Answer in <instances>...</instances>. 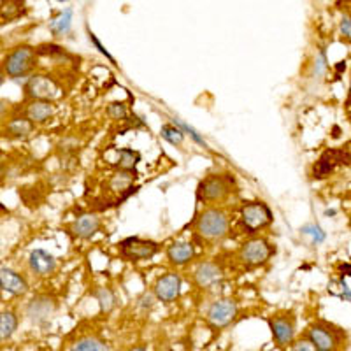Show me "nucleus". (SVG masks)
I'll use <instances>...</instances> for the list:
<instances>
[{
  "mask_svg": "<svg viewBox=\"0 0 351 351\" xmlns=\"http://www.w3.org/2000/svg\"><path fill=\"white\" fill-rule=\"evenodd\" d=\"M36 48L27 46V44H21V46H18V48H14L12 51L8 53V56L4 58V64H2V71H4L5 76H9L11 80H18V77L28 76V74L36 69Z\"/></svg>",
  "mask_w": 351,
  "mask_h": 351,
  "instance_id": "nucleus-1",
  "label": "nucleus"
},
{
  "mask_svg": "<svg viewBox=\"0 0 351 351\" xmlns=\"http://www.w3.org/2000/svg\"><path fill=\"white\" fill-rule=\"evenodd\" d=\"M195 230L199 236L208 241L223 239L228 234V216L223 209L208 208L200 213L195 221Z\"/></svg>",
  "mask_w": 351,
  "mask_h": 351,
  "instance_id": "nucleus-2",
  "label": "nucleus"
},
{
  "mask_svg": "<svg viewBox=\"0 0 351 351\" xmlns=\"http://www.w3.org/2000/svg\"><path fill=\"white\" fill-rule=\"evenodd\" d=\"M241 223L247 234H255L260 228L272 223V213L267 204L247 202L241 208Z\"/></svg>",
  "mask_w": 351,
  "mask_h": 351,
  "instance_id": "nucleus-3",
  "label": "nucleus"
},
{
  "mask_svg": "<svg viewBox=\"0 0 351 351\" xmlns=\"http://www.w3.org/2000/svg\"><path fill=\"white\" fill-rule=\"evenodd\" d=\"M232 192V178L223 174H211L202 180L197 188V199L202 202H216Z\"/></svg>",
  "mask_w": 351,
  "mask_h": 351,
  "instance_id": "nucleus-4",
  "label": "nucleus"
},
{
  "mask_svg": "<svg viewBox=\"0 0 351 351\" xmlns=\"http://www.w3.org/2000/svg\"><path fill=\"white\" fill-rule=\"evenodd\" d=\"M120 255L128 262H141V260H149L158 253L160 246L155 241L141 239V237H127L120 244Z\"/></svg>",
  "mask_w": 351,
  "mask_h": 351,
  "instance_id": "nucleus-5",
  "label": "nucleus"
},
{
  "mask_svg": "<svg viewBox=\"0 0 351 351\" xmlns=\"http://www.w3.org/2000/svg\"><path fill=\"white\" fill-rule=\"evenodd\" d=\"M272 255L271 244L265 239H260V237H253V239L246 241V243L241 246L239 256L243 260V263L246 267H260L263 263L267 262Z\"/></svg>",
  "mask_w": 351,
  "mask_h": 351,
  "instance_id": "nucleus-6",
  "label": "nucleus"
},
{
  "mask_svg": "<svg viewBox=\"0 0 351 351\" xmlns=\"http://www.w3.org/2000/svg\"><path fill=\"white\" fill-rule=\"evenodd\" d=\"M237 316V304L230 299H219L213 302L208 307L206 313V319H208L209 327L213 328H227L228 325L236 319Z\"/></svg>",
  "mask_w": 351,
  "mask_h": 351,
  "instance_id": "nucleus-7",
  "label": "nucleus"
},
{
  "mask_svg": "<svg viewBox=\"0 0 351 351\" xmlns=\"http://www.w3.org/2000/svg\"><path fill=\"white\" fill-rule=\"evenodd\" d=\"M269 328H271L272 339L278 346L285 348L293 344L295 339V316L291 313H285V315H278L269 318Z\"/></svg>",
  "mask_w": 351,
  "mask_h": 351,
  "instance_id": "nucleus-8",
  "label": "nucleus"
},
{
  "mask_svg": "<svg viewBox=\"0 0 351 351\" xmlns=\"http://www.w3.org/2000/svg\"><path fill=\"white\" fill-rule=\"evenodd\" d=\"M25 95L32 100H49V102H53V99L58 97V84L49 76L34 74L25 83Z\"/></svg>",
  "mask_w": 351,
  "mask_h": 351,
  "instance_id": "nucleus-9",
  "label": "nucleus"
},
{
  "mask_svg": "<svg viewBox=\"0 0 351 351\" xmlns=\"http://www.w3.org/2000/svg\"><path fill=\"white\" fill-rule=\"evenodd\" d=\"M155 297L162 302H174L181 293V278L176 272H167V274L160 276L156 280L155 287Z\"/></svg>",
  "mask_w": 351,
  "mask_h": 351,
  "instance_id": "nucleus-10",
  "label": "nucleus"
},
{
  "mask_svg": "<svg viewBox=\"0 0 351 351\" xmlns=\"http://www.w3.org/2000/svg\"><path fill=\"white\" fill-rule=\"evenodd\" d=\"M0 290L8 291L14 297L25 295L28 291V283L23 276L8 267H0Z\"/></svg>",
  "mask_w": 351,
  "mask_h": 351,
  "instance_id": "nucleus-11",
  "label": "nucleus"
},
{
  "mask_svg": "<svg viewBox=\"0 0 351 351\" xmlns=\"http://www.w3.org/2000/svg\"><path fill=\"white\" fill-rule=\"evenodd\" d=\"M197 287L200 288H213L223 280V271L213 262H202L197 265L195 272H193Z\"/></svg>",
  "mask_w": 351,
  "mask_h": 351,
  "instance_id": "nucleus-12",
  "label": "nucleus"
},
{
  "mask_svg": "<svg viewBox=\"0 0 351 351\" xmlns=\"http://www.w3.org/2000/svg\"><path fill=\"white\" fill-rule=\"evenodd\" d=\"M307 341L315 346L316 351H335L337 348V339L335 335L322 325H313L307 330Z\"/></svg>",
  "mask_w": 351,
  "mask_h": 351,
  "instance_id": "nucleus-13",
  "label": "nucleus"
},
{
  "mask_svg": "<svg viewBox=\"0 0 351 351\" xmlns=\"http://www.w3.org/2000/svg\"><path fill=\"white\" fill-rule=\"evenodd\" d=\"M28 265L37 276H51L56 269V258L46 250H34L28 256Z\"/></svg>",
  "mask_w": 351,
  "mask_h": 351,
  "instance_id": "nucleus-14",
  "label": "nucleus"
},
{
  "mask_svg": "<svg viewBox=\"0 0 351 351\" xmlns=\"http://www.w3.org/2000/svg\"><path fill=\"white\" fill-rule=\"evenodd\" d=\"M25 114L30 123H44L55 114V106L49 100H30L25 109Z\"/></svg>",
  "mask_w": 351,
  "mask_h": 351,
  "instance_id": "nucleus-15",
  "label": "nucleus"
},
{
  "mask_svg": "<svg viewBox=\"0 0 351 351\" xmlns=\"http://www.w3.org/2000/svg\"><path fill=\"white\" fill-rule=\"evenodd\" d=\"M351 160V156L344 152H337V149H330V152L324 153L322 158L318 160V164L315 165V178H325L328 172L334 171L337 164H344V160Z\"/></svg>",
  "mask_w": 351,
  "mask_h": 351,
  "instance_id": "nucleus-16",
  "label": "nucleus"
},
{
  "mask_svg": "<svg viewBox=\"0 0 351 351\" xmlns=\"http://www.w3.org/2000/svg\"><path fill=\"white\" fill-rule=\"evenodd\" d=\"M100 230V218L95 215H83L72 223V232L80 239H92Z\"/></svg>",
  "mask_w": 351,
  "mask_h": 351,
  "instance_id": "nucleus-17",
  "label": "nucleus"
},
{
  "mask_svg": "<svg viewBox=\"0 0 351 351\" xmlns=\"http://www.w3.org/2000/svg\"><path fill=\"white\" fill-rule=\"evenodd\" d=\"M195 256V250L190 243L184 241H176L167 247V258L176 265H184V263L192 262Z\"/></svg>",
  "mask_w": 351,
  "mask_h": 351,
  "instance_id": "nucleus-18",
  "label": "nucleus"
},
{
  "mask_svg": "<svg viewBox=\"0 0 351 351\" xmlns=\"http://www.w3.org/2000/svg\"><path fill=\"white\" fill-rule=\"evenodd\" d=\"M72 14H74L72 8H67L65 11L58 12V14L49 21V32L55 37L65 36L72 27Z\"/></svg>",
  "mask_w": 351,
  "mask_h": 351,
  "instance_id": "nucleus-19",
  "label": "nucleus"
},
{
  "mask_svg": "<svg viewBox=\"0 0 351 351\" xmlns=\"http://www.w3.org/2000/svg\"><path fill=\"white\" fill-rule=\"evenodd\" d=\"M18 315L14 311H2L0 313V341L11 339L18 330Z\"/></svg>",
  "mask_w": 351,
  "mask_h": 351,
  "instance_id": "nucleus-20",
  "label": "nucleus"
},
{
  "mask_svg": "<svg viewBox=\"0 0 351 351\" xmlns=\"http://www.w3.org/2000/svg\"><path fill=\"white\" fill-rule=\"evenodd\" d=\"M34 123L27 120V118H14L9 121L8 128H5V136L11 139H27L32 134Z\"/></svg>",
  "mask_w": 351,
  "mask_h": 351,
  "instance_id": "nucleus-21",
  "label": "nucleus"
},
{
  "mask_svg": "<svg viewBox=\"0 0 351 351\" xmlns=\"http://www.w3.org/2000/svg\"><path fill=\"white\" fill-rule=\"evenodd\" d=\"M51 313L53 306H49V299H46V297L34 299L32 304L28 306V316H32V319L37 322V324H43V319H48Z\"/></svg>",
  "mask_w": 351,
  "mask_h": 351,
  "instance_id": "nucleus-22",
  "label": "nucleus"
},
{
  "mask_svg": "<svg viewBox=\"0 0 351 351\" xmlns=\"http://www.w3.org/2000/svg\"><path fill=\"white\" fill-rule=\"evenodd\" d=\"M134 180H136V172L118 171L111 176L109 188H111V192H125V190H130Z\"/></svg>",
  "mask_w": 351,
  "mask_h": 351,
  "instance_id": "nucleus-23",
  "label": "nucleus"
},
{
  "mask_svg": "<svg viewBox=\"0 0 351 351\" xmlns=\"http://www.w3.org/2000/svg\"><path fill=\"white\" fill-rule=\"evenodd\" d=\"M118 171H127V172H136V165L139 164L141 155L130 148H120L118 149Z\"/></svg>",
  "mask_w": 351,
  "mask_h": 351,
  "instance_id": "nucleus-24",
  "label": "nucleus"
},
{
  "mask_svg": "<svg viewBox=\"0 0 351 351\" xmlns=\"http://www.w3.org/2000/svg\"><path fill=\"white\" fill-rule=\"evenodd\" d=\"M71 351H109V348L104 341L97 339V337H83L74 343Z\"/></svg>",
  "mask_w": 351,
  "mask_h": 351,
  "instance_id": "nucleus-25",
  "label": "nucleus"
},
{
  "mask_svg": "<svg viewBox=\"0 0 351 351\" xmlns=\"http://www.w3.org/2000/svg\"><path fill=\"white\" fill-rule=\"evenodd\" d=\"M93 297L97 299V302H99L100 306V311L102 313H109L114 307V293H112L109 288H104V287H100L97 288L95 291H93Z\"/></svg>",
  "mask_w": 351,
  "mask_h": 351,
  "instance_id": "nucleus-26",
  "label": "nucleus"
},
{
  "mask_svg": "<svg viewBox=\"0 0 351 351\" xmlns=\"http://www.w3.org/2000/svg\"><path fill=\"white\" fill-rule=\"evenodd\" d=\"M160 136L164 137L169 144L172 146H181L184 141V134L181 128H178L176 125H164L162 130H160Z\"/></svg>",
  "mask_w": 351,
  "mask_h": 351,
  "instance_id": "nucleus-27",
  "label": "nucleus"
},
{
  "mask_svg": "<svg viewBox=\"0 0 351 351\" xmlns=\"http://www.w3.org/2000/svg\"><path fill=\"white\" fill-rule=\"evenodd\" d=\"M328 293H330L332 297H337V299L351 302V290L348 288L346 281L344 280H332L330 283H328Z\"/></svg>",
  "mask_w": 351,
  "mask_h": 351,
  "instance_id": "nucleus-28",
  "label": "nucleus"
},
{
  "mask_svg": "<svg viewBox=\"0 0 351 351\" xmlns=\"http://www.w3.org/2000/svg\"><path fill=\"white\" fill-rule=\"evenodd\" d=\"M300 232H302L304 236H311L313 237V243H315V244L324 243L325 237H327V234H325V232L322 230V227H319V225H315V223L304 225V227L300 228Z\"/></svg>",
  "mask_w": 351,
  "mask_h": 351,
  "instance_id": "nucleus-29",
  "label": "nucleus"
},
{
  "mask_svg": "<svg viewBox=\"0 0 351 351\" xmlns=\"http://www.w3.org/2000/svg\"><path fill=\"white\" fill-rule=\"evenodd\" d=\"M108 114L111 116L112 120L125 121L128 118L127 106H125L123 102H112V104L108 106Z\"/></svg>",
  "mask_w": 351,
  "mask_h": 351,
  "instance_id": "nucleus-30",
  "label": "nucleus"
},
{
  "mask_svg": "<svg viewBox=\"0 0 351 351\" xmlns=\"http://www.w3.org/2000/svg\"><path fill=\"white\" fill-rule=\"evenodd\" d=\"M174 125L178 128H181V130H183V134H188V136L192 137L197 144H200V146H204V148H206V141H204V137L199 136V132H197L195 128L190 127V125L184 123V121H181L180 118H174Z\"/></svg>",
  "mask_w": 351,
  "mask_h": 351,
  "instance_id": "nucleus-31",
  "label": "nucleus"
},
{
  "mask_svg": "<svg viewBox=\"0 0 351 351\" xmlns=\"http://www.w3.org/2000/svg\"><path fill=\"white\" fill-rule=\"evenodd\" d=\"M325 71H327V58H325L324 51H319V55L316 56V62H315V74L316 76H322Z\"/></svg>",
  "mask_w": 351,
  "mask_h": 351,
  "instance_id": "nucleus-32",
  "label": "nucleus"
},
{
  "mask_svg": "<svg viewBox=\"0 0 351 351\" xmlns=\"http://www.w3.org/2000/svg\"><path fill=\"white\" fill-rule=\"evenodd\" d=\"M291 351H316L315 346L307 339H300L291 344Z\"/></svg>",
  "mask_w": 351,
  "mask_h": 351,
  "instance_id": "nucleus-33",
  "label": "nucleus"
},
{
  "mask_svg": "<svg viewBox=\"0 0 351 351\" xmlns=\"http://www.w3.org/2000/svg\"><path fill=\"white\" fill-rule=\"evenodd\" d=\"M88 36H90V40H92V43L95 44V46H97V49H99V51L102 53V55H104L106 58H109V60H111L112 64H114V58H112V56L109 55V51H108V49H106L104 46H102V44H100V40L97 39V37H95V34H92V32H90V34H88Z\"/></svg>",
  "mask_w": 351,
  "mask_h": 351,
  "instance_id": "nucleus-34",
  "label": "nucleus"
},
{
  "mask_svg": "<svg viewBox=\"0 0 351 351\" xmlns=\"http://www.w3.org/2000/svg\"><path fill=\"white\" fill-rule=\"evenodd\" d=\"M341 34L343 36H350L351 34V18L350 16H344L341 20Z\"/></svg>",
  "mask_w": 351,
  "mask_h": 351,
  "instance_id": "nucleus-35",
  "label": "nucleus"
},
{
  "mask_svg": "<svg viewBox=\"0 0 351 351\" xmlns=\"http://www.w3.org/2000/svg\"><path fill=\"white\" fill-rule=\"evenodd\" d=\"M8 111V102L4 99H0V116H4Z\"/></svg>",
  "mask_w": 351,
  "mask_h": 351,
  "instance_id": "nucleus-36",
  "label": "nucleus"
},
{
  "mask_svg": "<svg viewBox=\"0 0 351 351\" xmlns=\"http://www.w3.org/2000/svg\"><path fill=\"white\" fill-rule=\"evenodd\" d=\"M127 351H149V350H148V348H146V346H143V344H137V346L128 348Z\"/></svg>",
  "mask_w": 351,
  "mask_h": 351,
  "instance_id": "nucleus-37",
  "label": "nucleus"
},
{
  "mask_svg": "<svg viewBox=\"0 0 351 351\" xmlns=\"http://www.w3.org/2000/svg\"><path fill=\"white\" fill-rule=\"evenodd\" d=\"M4 81H5V74H4V71L0 69V86L4 84Z\"/></svg>",
  "mask_w": 351,
  "mask_h": 351,
  "instance_id": "nucleus-38",
  "label": "nucleus"
},
{
  "mask_svg": "<svg viewBox=\"0 0 351 351\" xmlns=\"http://www.w3.org/2000/svg\"><path fill=\"white\" fill-rule=\"evenodd\" d=\"M4 174H5V169H4V165L0 164V180L4 178Z\"/></svg>",
  "mask_w": 351,
  "mask_h": 351,
  "instance_id": "nucleus-39",
  "label": "nucleus"
},
{
  "mask_svg": "<svg viewBox=\"0 0 351 351\" xmlns=\"http://www.w3.org/2000/svg\"><path fill=\"white\" fill-rule=\"evenodd\" d=\"M348 102H350V104H351V84H350V100H348Z\"/></svg>",
  "mask_w": 351,
  "mask_h": 351,
  "instance_id": "nucleus-40",
  "label": "nucleus"
},
{
  "mask_svg": "<svg viewBox=\"0 0 351 351\" xmlns=\"http://www.w3.org/2000/svg\"><path fill=\"white\" fill-rule=\"evenodd\" d=\"M2 5H5V2H2V0H0V8H2Z\"/></svg>",
  "mask_w": 351,
  "mask_h": 351,
  "instance_id": "nucleus-41",
  "label": "nucleus"
},
{
  "mask_svg": "<svg viewBox=\"0 0 351 351\" xmlns=\"http://www.w3.org/2000/svg\"><path fill=\"white\" fill-rule=\"evenodd\" d=\"M350 225H351V219H350Z\"/></svg>",
  "mask_w": 351,
  "mask_h": 351,
  "instance_id": "nucleus-42",
  "label": "nucleus"
}]
</instances>
